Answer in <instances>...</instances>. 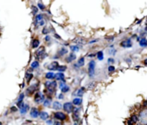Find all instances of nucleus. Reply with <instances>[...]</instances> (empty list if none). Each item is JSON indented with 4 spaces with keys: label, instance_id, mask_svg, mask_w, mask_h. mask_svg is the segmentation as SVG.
Here are the masks:
<instances>
[{
    "label": "nucleus",
    "instance_id": "obj_10",
    "mask_svg": "<svg viewBox=\"0 0 147 125\" xmlns=\"http://www.w3.org/2000/svg\"><path fill=\"white\" fill-rule=\"evenodd\" d=\"M24 93H21L20 95H19V97L18 98H17V107H18V109L20 108V107L23 105L24 103H23V98H24Z\"/></svg>",
    "mask_w": 147,
    "mask_h": 125
},
{
    "label": "nucleus",
    "instance_id": "obj_6",
    "mask_svg": "<svg viewBox=\"0 0 147 125\" xmlns=\"http://www.w3.org/2000/svg\"><path fill=\"white\" fill-rule=\"evenodd\" d=\"M74 104L73 103H69V102H67L63 104V110H64L65 112L67 113H70V112H73L74 111Z\"/></svg>",
    "mask_w": 147,
    "mask_h": 125
},
{
    "label": "nucleus",
    "instance_id": "obj_26",
    "mask_svg": "<svg viewBox=\"0 0 147 125\" xmlns=\"http://www.w3.org/2000/svg\"><path fill=\"white\" fill-rule=\"evenodd\" d=\"M96 56H97L98 60H103V59H104V54H103L102 51H99L97 54H96Z\"/></svg>",
    "mask_w": 147,
    "mask_h": 125
},
{
    "label": "nucleus",
    "instance_id": "obj_9",
    "mask_svg": "<svg viewBox=\"0 0 147 125\" xmlns=\"http://www.w3.org/2000/svg\"><path fill=\"white\" fill-rule=\"evenodd\" d=\"M54 116H55V117H56V119L60 120V121H63V120H65L66 118H67V116H66V114H64L63 112H60V111H58V112H56Z\"/></svg>",
    "mask_w": 147,
    "mask_h": 125
},
{
    "label": "nucleus",
    "instance_id": "obj_37",
    "mask_svg": "<svg viewBox=\"0 0 147 125\" xmlns=\"http://www.w3.org/2000/svg\"><path fill=\"white\" fill-rule=\"evenodd\" d=\"M114 70H115V67H113V66H110V67H108V71L110 72V73H111V72H113Z\"/></svg>",
    "mask_w": 147,
    "mask_h": 125
},
{
    "label": "nucleus",
    "instance_id": "obj_13",
    "mask_svg": "<svg viewBox=\"0 0 147 125\" xmlns=\"http://www.w3.org/2000/svg\"><path fill=\"white\" fill-rule=\"evenodd\" d=\"M120 46H121L122 48H131V46H132V43H131V41L130 39H128V40H126L124 41H122L121 43H120Z\"/></svg>",
    "mask_w": 147,
    "mask_h": 125
},
{
    "label": "nucleus",
    "instance_id": "obj_29",
    "mask_svg": "<svg viewBox=\"0 0 147 125\" xmlns=\"http://www.w3.org/2000/svg\"><path fill=\"white\" fill-rule=\"evenodd\" d=\"M43 105H44L45 107H49L50 105H51V99H50V98L45 99L43 101Z\"/></svg>",
    "mask_w": 147,
    "mask_h": 125
},
{
    "label": "nucleus",
    "instance_id": "obj_45",
    "mask_svg": "<svg viewBox=\"0 0 147 125\" xmlns=\"http://www.w3.org/2000/svg\"><path fill=\"white\" fill-rule=\"evenodd\" d=\"M96 41H98V40H94V41H90V43H93V42H96Z\"/></svg>",
    "mask_w": 147,
    "mask_h": 125
},
{
    "label": "nucleus",
    "instance_id": "obj_3",
    "mask_svg": "<svg viewBox=\"0 0 147 125\" xmlns=\"http://www.w3.org/2000/svg\"><path fill=\"white\" fill-rule=\"evenodd\" d=\"M38 87H39V83H36V84L30 85L29 88H27V90H26V94H27V96H31L32 94H34L36 92V90L38 89Z\"/></svg>",
    "mask_w": 147,
    "mask_h": 125
},
{
    "label": "nucleus",
    "instance_id": "obj_17",
    "mask_svg": "<svg viewBox=\"0 0 147 125\" xmlns=\"http://www.w3.org/2000/svg\"><path fill=\"white\" fill-rule=\"evenodd\" d=\"M39 45H40V41L38 40V39H34V40L32 41V49H37V48L39 47Z\"/></svg>",
    "mask_w": 147,
    "mask_h": 125
},
{
    "label": "nucleus",
    "instance_id": "obj_39",
    "mask_svg": "<svg viewBox=\"0 0 147 125\" xmlns=\"http://www.w3.org/2000/svg\"><path fill=\"white\" fill-rule=\"evenodd\" d=\"M46 123H47V124H53L54 122H53L52 120H48L47 119V121H46Z\"/></svg>",
    "mask_w": 147,
    "mask_h": 125
},
{
    "label": "nucleus",
    "instance_id": "obj_19",
    "mask_svg": "<svg viewBox=\"0 0 147 125\" xmlns=\"http://www.w3.org/2000/svg\"><path fill=\"white\" fill-rule=\"evenodd\" d=\"M82 99L81 98V97L74 98V99L73 100L74 105H76V106H79V105H81V104H82Z\"/></svg>",
    "mask_w": 147,
    "mask_h": 125
},
{
    "label": "nucleus",
    "instance_id": "obj_22",
    "mask_svg": "<svg viewBox=\"0 0 147 125\" xmlns=\"http://www.w3.org/2000/svg\"><path fill=\"white\" fill-rule=\"evenodd\" d=\"M32 78H33V74L32 73H29V72H27L25 74V79H26V81H27L28 83H30V80H32Z\"/></svg>",
    "mask_w": 147,
    "mask_h": 125
},
{
    "label": "nucleus",
    "instance_id": "obj_43",
    "mask_svg": "<svg viewBox=\"0 0 147 125\" xmlns=\"http://www.w3.org/2000/svg\"><path fill=\"white\" fill-rule=\"evenodd\" d=\"M144 106H146V108H147V100H146V101H144Z\"/></svg>",
    "mask_w": 147,
    "mask_h": 125
},
{
    "label": "nucleus",
    "instance_id": "obj_21",
    "mask_svg": "<svg viewBox=\"0 0 147 125\" xmlns=\"http://www.w3.org/2000/svg\"><path fill=\"white\" fill-rule=\"evenodd\" d=\"M68 53V49H66V48H61V49L58 51V55L59 56H62Z\"/></svg>",
    "mask_w": 147,
    "mask_h": 125
},
{
    "label": "nucleus",
    "instance_id": "obj_34",
    "mask_svg": "<svg viewBox=\"0 0 147 125\" xmlns=\"http://www.w3.org/2000/svg\"><path fill=\"white\" fill-rule=\"evenodd\" d=\"M31 10H32V14L33 15H36L37 12H38V9H37L36 6H32Z\"/></svg>",
    "mask_w": 147,
    "mask_h": 125
},
{
    "label": "nucleus",
    "instance_id": "obj_40",
    "mask_svg": "<svg viewBox=\"0 0 147 125\" xmlns=\"http://www.w3.org/2000/svg\"><path fill=\"white\" fill-rule=\"evenodd\" d=\"M44 40H45V41H50V36H47L45 37V39H44Z\"/></svg>",
    "mask_w": 147,
    "mask_h": 125
},
{
    "label": "nucleus",
    "instance_id": "obj_44",
    "mask_svg": "<svg viewBox=\"0 0 147 125\" xmlns=\"http://www.w3.org/2000/svg\"><path fill=\"white\" fill-rule=\"evenodd\" d=\"M144 65H145V66H147V59H145V60H144Z\"/></svg>",
    "mask_w": 147,
    "mask_h": 125
},
{
    "label": "nucleus",
    "instance_id": "obj_47",
    "mask_svg": "<svg viewBox=\"0 0 147 125\" xmlns=\"http://www.w3.org/2000/svg\"><path fill=\"white\" fill-rule=\"evenodd\" d=\"M2 124H3V123H2V122H0V125H2Z\"/></svg>",
    "mask_w": 147,
    "mask_h": 125
},
{
    "label": "nucleus",
    "instance_id": "obj_2",
    "mask_svg": "<svg viewBox=\"0 0 147 125\" xmlns=\"http://www.w3.org/2000/svg\"><path fill=\"white\" fill-rule=\"evenodd\" d=\"M45 100V97L43 93L40 92V91H37L35 94L34 97V101L36 103V104H41V103H43V101Z\"/></svg>",
    "mask_w": 147,
    "mask_h": 125
},
{
    "label": "nucleus",
    "instance_id": "obj_27",
    "mask_svg": "<svg viewBox=\"0 0 147 125\" xmlns=\"http://www.w3.org/2000/svg\"><path fill=\"white\" fill-rule=\"evenodd\" d=\"M85 64V59L84 57H82V58L79 59V60H77V65L79 67H82Z\"/></svg>",
    "mask_w": 147,
    "mask_h": 125
},
{
    "label": "nucleus",
    "instance_id": "obj_32",
    "mask_svg": "<svg viewBox=\"0 0 147 125\" xmlns=\"http://www.w3.org/2000/svg\"><path fill=\"white\" fill-rule=\"evenodd\" d=\"M70 49L72 50L73 52H77L79 51V49H80V48L78 47V46H70Z\"/></svg>",
    "mask_w": 147,
    "mask_h": 125
},
{
    "label": "nucleus",
    "instance_id": "obj_46",
    "mask_svg": "<svg viewBox=\"0 0 147 125\" xmlns=\"http://www.w3.org/2000/svg\"><path fill=\"white\" fill-rule=\"evenodd\" d=\"M108 62H113V59H109V60H108Z\"/></svg>",
    "mask_w": 147,
    "mask_h": 125
},
{
    "label": "nucleus",
    "instance_id": "obj_25",
    "mask_svg": "<svg viewBox=\"0 0 147 125\" xmlns=\"http://www.w3.org/2000/svg\"><path fill=\"white\" fill-rule=\"evenodd\" d=\"M72 118L74 122H77V120H79L80 118V116H79V112H76V111H73V116H72Z\"/></svg>",
    "mask_w": 147,
    "mask_h": 125
},
{
    "label": "nucleus",
    "instance_id": "obj_24",
    "mask_svg": "<svg viewBox=\"0 0 147 125\" xmlns=\"http://www.w3.org/2000/svg\"><path fill=\"white\" fill-rule=\"evenodd\" d=\"M139 45L141 46L142 48H146L147 47V40L145 38H143L139 41Z\"/></svg>",
    "mask_w": 147,
    "mask_h": 125
},
{
    "label": "nucleus",
    "instance_id": "obj_14",
    "mask_svg": "<svg viewBox=\"0 0 147 125\" xmlns=\"http://www.w3.org/2000/svg\"><path fill=\"white\" fill-rule=\"evenodd\" d=\"M61 107H62V105L60 102H58V101H55L53 102V109L56 110V111H59V110L61 109Z\"/></svg>",
    "mask_w": 147,
    "mask_h": 125
},
{
    "label": "nucleus",
    "instance_id": "obj_48",
    "mask_svg": "<svg viewBox=\"0 0 147 125\" xmlns=\"http://www.w3.org/2000/svg\"><path fill=\"white\" fill-rule=\"evenodd\" d=\"M146 18H147V17H146Z\"/></svg>",
    "mask_w": 147,
    "mask_h": 125
},
{
    "label": "nucleus",
    "instance_id": "obj_4",
    "mask_svg": "<svg viewBox=\"0 0 147 125\" xmlns=\"http://www.w3.org/2000/svg\"><path fill=\"white\" fill-rule=\"evenodd\" d=\"M95 61L91 60L88 64V74L90 77H93L94 73H95Z\"/></svg>",
    "mask_w": 147,
    "mask_h": 125
},
{
    "label": "nucleus",
    "instance_id": "obj_18",
    "mask_svg": "<svg viewBox=\"0 0 147 125\" xmlns=\"http://www.w3.org/2000/svg\"><path fill=\"white\" fill-rule=\"evenodd\" d=\"M45 78L47 80H53V79L56 78V74H55L53 72H49L45 74Z\"/></svg>",
    "mask_w": 147,
    "mask_h": 125
},
{
    "label": "nucleus",
    "instance_id": "obj_42",
    "mask_svg": "<svg viewBox=\"0 0 147 125\" xmlns=\"http://www.w3.org/2000/svg\"><path fill=\"white\" fill-rule=\"evenodd\" d=\"M54 123H55V124H58V125H59V124H61V122H59V121H56V122H54Z\"/></svg>",
    "mask_w": 147,
    "mask_h": 125
},
{
    "label": "nucleus",
    "instance_id": "obj_28",
    "mask_svg": "<svg viewBox=\"0 0 147 125\" xmlns=\"http://www.w3.org/2000/svg\"><path fill=\"white\" fill-rule=\"evenodd\" d=\"M30 67H31L33 69H36V68H38V67H39V62H38V61H37V60L33 61L31 64H30Z\"/></svg>",
    "mask_w": 147,
    "mask_h": 125
},
{
    "label": "nucleus",
    "instance_id": "obj_23",
    "mask_svg": "<svg viewBox=\"0 0 147 125\" xmlns=\"http://www.w3.org/2000/svg\"><path fill=\"white\" fill-rule=\"evenodd\" d=\"M76 59V55L74 54H69V58L67 59V62H72L73 60H74Z\"/></svg>",
    "mask_w": 147,
    "mask_h": 125
},
{
    "label": "nucleus",
    "instance_id": "obj_7",
    "mask_svg": "<svg viewBox=\"0 0 147 125\" xmlns=\"http://www.w3.org/2000/svg\"><path fill=\"white\" fill-rule=\"evenodd\" d=\"M30 117L32 118H37L40 116V112H39L38 109L36 108V107H33V108L30 109Z\"/></svg>",
    "mask_w": 147,
    "mask_h": 125
},
{
    "label": "nucleus",
    "instance_id": "obj_20",
    "mask_svg": "<svg viewBox=\"0 0 147 125\" xmlns=\"http://www.w3.org/2000/svg\"><path fill=\"white\" fill-rule=\"evenodd\" d=\"M40 117L42 120H47L49 118V114L45 112V111H42L40 113Z\"/></svg>",
    "mask_w": 147,
    "mask_h": 125
},
{
    "label": "nucleus",
    "instance_id": "obj_41",
    "mask_svg": "<svg viewBox=\"0 0 147 125\" xmlns=\"http://www.w3.org/2000/svg\"><path fill=\"white\" fill-rule=\"evenodd\" d=\"M58 98H60V99H63V98H64V96H63V94L61 93V94H60V95L58 96Z\"/></svg>",
    "mask_w": 147,
    "mask_h": 125
},
{
    "label": "nucleus",
    "instance_id": "obj_15",
    "mask_svg": "<svg viewBox=\"0 0 147 125\" xmlns=\"http://www.w3.org/2000/svg\"><path fill=\"white\" fill-rule=\"evenodd\" d=\"M56 80L60 81V80H64V74H63L62 72H59L58 73L56 74Z\"/></svg>",
    "mask_w": 147,
    "mask_h": 125
},
{
    "label": "nucleus",
    "instance_id": "obj_12",
    "mask_svg": "<svg viewBox=\"0 0 147 125\" xmlns=\"http://www.w3.org/2000/svg\"><path fill=\"white\" fill-rule=\"evenodd\" d=\"M58 66H59V64L57 61H53V62H51L49 66H48L47 68L50 70V71H54V70H57Z\"/></svg>",
    "mask_w": 147,
    "mask_h": 125
},
{
    "label": "nucleus",
    "instance_id": "obj_11",
    "mask_svg": "<svg viewBox=\"0 0 147 125\" xmlns=\"http://www.w3.org/2000/svg\"><path fill=\"white\" fill-rule=\"evenodd\" d=\"M84 93H85V88H84V87H81V88H79L78 90H76V91H74V95L82 98V96L84 95Z\"/></svg>",
    "mask_w": 147,
    "mask_h": 125
},
{
    "label": "nucleus",
    "instance_id": "obj_31",
    "mask_svg": "<svg viewBox=\"0 0 147 125\" xmlns=\"http://www.w3.org/2000/svg\"><path fill=\"white\" fill-rule=\"evenodd\" d=\"M66 70H67V67L66 66H58V67H57V71L59 72H65Z\"/></svg>",
    "mask_w": 147,
    "mask_h": 125
},
{
    "label": "nucleus",
    "instance_id": "obj_30",
    "mask_svg": "<svg viewBox=\"0 0 147 125\" xmlns=\"http://www.w3.org/2000/svg\"><path fill=\"white\" fill-rule=\"evenodd\" d=\"M130 119H131L133 122H134V123H136V122H139V117H138L137 115H133V116H131Z\"/></svg>",
    "mask_w": 147,
    "mask_h": 125
},
{
    "label": "nucleus",
    "instance_id": "obj_35",
    "mask_svg": "<svg viewBox=\"0 0 147 125\" xmlns=\"http://www.w3.org/2000/svg\"><path fill=\"white\" fill-rule=\"evenodd\" d=\"M37 6H38V8L40 9V10H45V6L43 5V4H42V3H38Z\"/></svg>",
    "mask_w": 147,
    "mask_h": 125
},
{
    "label": "nucleus",
    "instance_id": "obj_16",
    "mask_svg": "<svg viewBox=\"0 0 147 125\" xmlns=\"http://www.w3.org/2000/svg\"><path fill=\"white\" fill-rule=\"evenodd\" d=\"M43 20V15H42V14L36 15V18H35V23H36V25H38V23Z\"/></svg>",
    "mask_w": 147,
    "mask_h": 125
},
{
    "label": "nucleus",
    "instance_id": "obj_38",
    "mask_svg": "<svg viewBox=\"0 0 147 125\" xmlns=\"http://www.w3.org/2000/svg\"><path fill=\"white\" fill-rule=\"evenodd\" d=\"M10 111H11V112H16V111H17V109L15 106H12L11 108H10Z\"/></svg>",
    "mask_w": 147,
    "mask_h": 125
},
{
    "label": "nucleus",
    "instance_id": "obj_33",
    "mask_svg": "<svg viewBox=\"0 0 147 125\" xmlns=\"http://www.w3.org/2000/svg\"><path fill=\"white\" fill-rule=\"evenodd\" d=\"M61 90V92L65 93V92H68V91H69V87L68 86V85H64V86H63Z\"/></svg>",
    "mask_w": 147,
    "mask_h": 125
},
{
    "label": "nucleus",
    "instance_id": "obj_8",
    "mask_svg": "<svg viewBox=\"0 0 147 125\" xmlns=\"http://www.w3.org/2000/svg\"><path fill=\"white\" fill-rule=\"evenodd\" d=\"M30 109V105L28 104H23L22 106L19 108V111H20V113L22 115H25L26 113L28 112V111H29Z\"/></svg>",
    "mask_w": 147,
    "mask_h": 125
},
{
    "label": "nucleus",
    "instance_id": "obj_5",
    "mask_svg": "<svg viewBox=\"0 0 147 125\" xmlns=\"http://www.w3.org/2000/svg\"><path fill=\"white\" fill-rule=\"evenodd\" d=\"M139 119V121L141 122V123H144V124L147 123V110L146 109L142 111H140Z\"/></svg>",
    "mask_w": 147,
    "mask_h": 125
},
{
    "label": "nucleus",
    "instance_id": "obj_36",
    "mask_svg": "<svg viewBox=\"0 0 147 125\" xmlns=\"http://www.w3.org/2000/svg\"><path fill=\"white\" fill-rule=\"evenodd\" d=\"M49 29H48V28H46V27L43 28V35H47V34H49Z\"/></svg>",
    "mask_w": 147,
    "mask_h": 125
},
{
    "label": "nucleus",
    "instance_id": "obj_1",
    "mask_svg": "<svg viewBox=\"0 0 147 125\" xmlns=\"http://www.w3.org/2000/svg\"><path fill=\"white\" fill-rule=\"evenodd\" d=\"M47 56V54L45 52V49L44 47H41L39 49H37L36 53H35V57L37 60H42Z\"/></svg>",
    "mask_w": 147,
    "mask_h": 125
}]
</instances>
